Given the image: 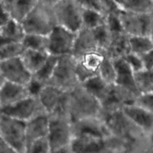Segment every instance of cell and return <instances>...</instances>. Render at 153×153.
I'll return each mask as SVG.
<instances>
[{
	"instance_id": "9a60e30c",
	"label": "cell",
	"mask_w": 153,
	"mask_h": 153,
	"mask_svg": "<svg viewBox=\"0 0 153 153\" xmlns=\"http://www.w3.org/2000/svg\"><path fill=\"white\" fill-rule=\"evenodd\" d=\"M122 111L126 116L146 135L153 129V114L135 103L125 105Z\"/></svg>"
},
{
	"instance_id": "7a4b0ae2",
	"label": "cell",
	"mask_w": 153,
	"mask_h": 153,
	"mask_svg": "<svg viewBox=\"0 0 153 153\" xmlns=\"http://www.w3.org/2000/svg\"><path fill=\"white\" fill-rule=\"evenodd\" d=\"M102 119L105 123L110 136L123 145L134 144L147 137L126 116L122 109Z\"/></svg>"
},
{
	"instance_id": "d6986e66",
	"label": "cell",
	"mask_w": 153,
	"mask_h": 153,
	"mask_svg": "<svg viewBox=\"0 0 153 153\" xmlns=\"http://www.w3.org/2000/svg\"><path fill=\"white\" fill-rule=\"evenodd\" d=\"M48 128L49 115L47 114H40L25 122L27 144L37 139L46 137L48 134Z\"/></svg>"
},
{
	"instance_id": "5b68a950",
	"label": "cell",
	"mask_w": 153,
	"mask_h": 153,
	"mask_svg": "<svg viewBox=\"0 0 153 153\" xmlns=\"http://www.w3.org/2000/svg\"><path fill=\"white\" fill-rule=\"evenodd\" d=\"M80 84L76 74V58L73 55L58 57L52 76L46 85L67 92Z\"/></svg>"
},
{
	"instance_id": "9c48e42d",
	"label": "cell",
	"mask_w": 153,
	"mask_h": 153,
	"mask_svg": "<svg viewBox=\"0 0 153 153\" xmlns=\"http://www.w3.org/2000/svg\"><path fill=\"white\" fill-rule=\"evenodd\" d=\"M76 32L56 25L46 35L47 52L55 57L72 55Z\"/></svg>"
},
{
	"instance_id": "8fae6325",
	"label": "cell",
	"mask_w": 153,
	"mask_h": 153,
	"mask_svg": "<svg viewBox=\"0 0 153 153\" xmlns=\"http://www.w3.org/2000/svg\"><path fill=\"white\" fill-rule=\"evenodd\" d=\"M118 18L121 29L128 36H148L153 13H137L121 10Z\"/></svg>"
},
{
	"instance_id": "5bb4252c",
	"label": "cell",
	"mask_w": 153,
	"mask_h": 153,
	"mask_svg": "<svg viewBox=\"0 0 153 153\" xmlns=\"http://www.w3.org/2000/svg\"><path fill=\"white\" fill-rule=\"evenodd\" d=\"M65 93L52 85H45L36 97L44 113L49 115L62 108Z\"/></svg>"
},
{
	"instance_id": "74e56055",
	"label": "cell",
	"mask_w": 153,
	"mask_h": 153,
	"mask_svg": "<svg viewBox=\"0 0 153 153\" xmlns=\"http://www.w3.org/2000/svg\"><path fill=\"white\" fill-rule=\"evenodd\" d=\"M0 153H19L14 147L0 137Z\"/></svg>"
},
{
	"instance_id": "277c9868",
	"label": "cell",
	"mask_w": 153,
	"mask_h": 153,
	"mask_svg": "<svg viewBox=\"0 0 153 153\" xmlns=\"http://www.w3.org/2000/svg\"><path fill=\"white\" fill-rule=\"evenodd\" d=\"M72 120L62 108L49 114L46 136L51 150L70 146L73 139Z\"/></svg>"
},
{
	"instance_id": "44dd1931",
	"label": "cell",
	"mask_w": 153,
	"mask_h": 153,
	"mask_svg": "<svg viewBox=\"0 0 153 153\" xmlns=\"http://www.w3.org/2000/svg\"><path fill=\"white\" fill-rule=\"evenodd\" d=\"M49 56V55L46 52L25 49L20 58L25 67L33 76L43 67Z\"/></svg>"
},
{
	"instance_id": "d6a6232c",
	"label": "cell",
	"mask_w": 153,
	"mask_h": 153,
	"mask_svg": "<svg viewBox=\"0 0 153 153\" xmlns=\"http://www.w3.org/2000/svg\"><path fill=\"white\" fill-rule=\"evenodd\" d=\"M123 58L126 61L128 65L129 66L130 68L131 69V70L134 73H138V72H140L144 70L143 62H142L141 58H140L139 55L131 53V52H128Z\"/></svg>"
},
{
	"instance_id": "6da1fadb",
	"label": "cell",
	"mask_w": 153,
	"mask_h": 153,
	"mask_svg": "<svg viewBox=\"0 0 153 153\" xmlns=\"http://www.w3.org/2000/svg\"><path fill=\"white\" fill-rule=\"evenodd\" d=\"M63 110L72 122L85 118L100 117L101 104L82 84L65 93Z\"/></svg>"
},
{
	"instance_id": "8d00e7d4",
	"label": "cell",
	"mask_w": 153,
	"mask_h": 153,
	"mask_svg": "<svg viewBox=\"0 0 153 153\" xmlns=\"http://www.w3.org/2000/svg\"><path fill=\"white\" fill-rule=\"evenodd\" d=\"M11 19L8 12L3 5L2 2L0 3V28Z\"/></svg>"
},
{
	"instance_id": "7bdbcfd3",
	"label": "cell",
	"mask_w": 153,
	"mask_h": 153,
	"mask_svg": "<svg viewBox=\"0 0 153 153\" xmlns=\"http://www.w3.org/2000/svg\"><path fill=\"white\" fill-rule=\"evenodd\" d=\"M4 79H3L2 76H1V72H0V87H1V85L4 83Z\"/></svg>"
},
{
	"instance_id": "2e32d148",
	"label": "cell",
	"mask_w": 153,
	"mask_h": 153,
	"mask_svg": "<svg viewBox=\"0 0 153 153\" xmlns=\"http://www.w3.org/2000/svg\"><path fill=\"white\" fill-rule=\"evenodd\" d=\"M100 49L98 39L94 28L82 27L76 32L72 55L76 58L85 52Z\"/></svg>"
},
{
	"instance_id": "8992f818",
	"label": "cell",
	"mask_w": 153,
	"mask_h": 153,
	"mask_svg": "<svg viewBox=\"0 0 153 153\" xmlns=\"http://www.w3.org/2000/svg\"><path fill=\"white\" fill-rule=\"evenodd\" d=\"M25 34L47 35L57 25L52 7L37 3L22 22Z\"/></svg>"
},
{
	"instance_id": "f1b7e54d",
	"label": "cell",
	"mask_w": 153,
	"mask_h": 153,
	"mask_svg": "<svg viewBox=\"0 0 153 153\" xmlns=\"http://www.w3.org/2000/svg\"><path fill=\"white\" fill-rule=\"evenodd\" d=\"M134 78L140 94L153 91V70H143L134 73Z\"/></svg>"
},
{
	"instance_id": "7c38bea8",
	"label": "cell",
	"mask_w": 153,
	"mask_h": 153,
	"mask_svg": "<svg viewBox=\"0 0 153 153\" xmlns=\"http://www.w3.org/2000/svg\"><path fill=\"white\" fill-rule=\"evenodd\" d=\"M43 113H44V111L37 97L32 96H29L8 107L0 108V114L7 115L24 122H27Z\"/></svg>"
},
{
	"instance_id": "d590c367",
	"label": "cell",
	"mask_w": 153,
	"mask_h": 153,
	"mask_svg": "<svg viewBox=\"0 0 153 153\" xmlns=\"http://www.w3.org/2000/svg\"><path fill=\"white\" fill-rule=\"evenodd\" d=\"M144 70H153V49L140 55Z\"/></svg>"
},
{
	"instance_id": "ee69618b",
	"label": "cell",
	"mask_w": 153,
	"mask_h": 153,
	"mask_svg": "<svg viewBox=\"0 0 153 153\" xmlns=\"http://www.w3.org/2000/svg\"><path fill=\"white\" fill-rule=\"evenodd\" d=\"M3 1V0H0V3H1Z\"/></svg>"
},
{
	"instance_id": "83f0119b",
	"label": "cell",
	"mask_w": 153,
	"mask_h": 153,
	"mask_svg": "<svg viewBox=\"0 0 153 153\" xmlns=\"http://www.w3.org/2000/svg\"><path fill=\"white\" fill-rule=\"evenodd\" d=\"M106 22V16L99 11L91 10H83L82 27L96 28Z\"/></svg>"
},
{
	"instance_id": "ac0fdd59",
	"label": "cell",
	"mask_w": 153,
	"mask_h": 153,
	"mask_svg": "<svg viewBox=\"0 0 153 153\" xmlns=\"http://www.w3.org/2000/svg\"><path fill=\"white\" fill-rule=\"evenodd\" d=\"M128 38L129 36L123 31H111L108 43L105 49L106 56L112 60H116L125 56L129 52Z\"/></svg>"
},
{
	"instance_id": "30bf717a",
	"label": "cell",
	"mask_w": 153,
	"mask_h": 153,
	"mask_svg": "<svg viewBox=\"0 0 153 153\" xmlns=\"http://www.w3.org/2000/svg\"><path fill=\"white\" fill-rule=\"evenodd\" d=\"M104 51L94 50L76 58V74L81 84L99 75L100 67L105 58Z\"/></svg>"
},
{
	"instance_id": "603a6c76",
	"label": "cell",
	"mask_w": 153,
	"mask_h": 153,
	"mask_svg": "<svg viewBox=\"0 0 153 153\" xmlns=\"http://www.w3.org/2000/svg\"><path fill=\"white\" fill-rule=\"evenodd\" d=\"M120 10L137 13H153V0H115Z\"/></svg>"
},
{
	"instance_id": "b9f144b4",
	"label": "cell",
	"mask_w": 153,
	"mask_h": 153,
	"mask_svg": "<svg viewBox=\"0 0 153 153\" xmlns=\"http://www.w3.org/2000/svg\"><path fill=\"white\" fill-rule=\"evenodd\" d=\"M147 140H148V142H149V145H150V146L153 149V129L147 135Z\"/></svg>"
},
{
	"instance_id": "ffe728a7",
	"label": "cell",
	"mask_w": 153,
	"mask_h": 153,
	"mask_svg": "<svg viewBox=\"0 0 153 153\" xmlns=\"http://www.w3.org/2000/svg\"><path fill=\"white\" fill-rule=\"evenodd\" d=\"M2 4L10 18L22 22L27 15L37 5V0H3Z\"/></svg>"
},
{
	"instance_id": "f35d334b",
	"label": "cell",
	"mask_w": 153,
	"mask_h": 153,
	"mask_svg": "<svg viewBox=\"0 0 153 153\" xmlns=\"http://www.w3.org/2000/svg\"><path fill=\"white\" fill-rule=\"evenodd\" d=\"M58 0H37V3L43 5L47 6V7H52Z\"/></svg>"
},
{
	"instance_id": "4fadbf2b",
	"label": "cell",
	"mask_w": 153,
	"mask_h": 153,
	"mask_svg": "<svg viewBox=\"0 0 153 153\" xmlns=\"http://www.w3.org/2000/svg\"><path fill=\"white\" fill-rule=\"evenodd\" d=\"M0 72L6 82L25 87L32 79V75L25 67L20 57L0 61Z\"/></svg>"
},
{
	"instance_id": "f546056e",
	"label": "cell",
	"mask_w": 153,
	"mask_h": 153,
	"mask_svg": "<svg viewBox=\"0 0 153 153\" xmlns=\"http://www.w3.org/2000/svg\"><path fill=\"white\" fill-rule=\"evenodd\" d=\"M99 76L108 85H114L116 82L117 73L113 60L105 56L100 67Z\"/></svg>"
},
{
	"instance_id": "60d3db41",
	"label": "cell",
	"mask_w": 153,
	"mask_h": 153,
	"mask_svg": "<svg viewBox=\"0 0 153 153\" xmlns=\"http://www.w3.org/2000/svg\"><path fill=\"white\" fill-rule=\"evenodd\" d=\"M148 37H149L150 40L152 41V45H153V18L152 22H151L150 27H149V33H148Z\"/></svg>"
},
{
	"instance_id": "ba28073f",
	"label": "cell",
	"mask_w": 153,
	"mask_h": 153,
	"mask_svg": "<svg viewBox=\"0 0 153 153\" xmlns=\"http://www.w3.org/2000/svg\"><path fill=\"white\" fill-rule=\"evenodd\" d=\"M0 137L19 153L26 149L25 122L0 114Z\"/></svg>"
},
{
	"instance_id": "1f68e13d",
	"label": "cell",
	"mask_w": 153,
	"mask_h": 153,
	"mask_svg": "<svg viewBox=\"0 0 153 153\" xmlns=\"http://www.w3.org/2000/svg\"><path fill=\"white\" fill-rule=\"evenodd\" d=\"M134 103L153 114V91L140 94Z\"/></svg>"
},
{
	"instance_id": "3957f363",
	"label": "cell",
	"mask_w": 153,
	"mask_h": 153,
	"mask_svg": "<svg viewBox=\"0 0 153 153\" xmlns=\"http://www.w3.org/2000/svg\"><path fill=\"white\" fill-rule=\"evenodd\" d=\"M122 146L111 136L82 132L73 134L70 149L72 153H113Z\"/></svg>"
},
{
	"instance_id": "cb8c5ba5",
	"label": "cell",
	"mask_w": 153,
	"mask_h": 153,
	"mask_svg": "<svg viewBox=\"0 0 153 153\" xmlns=\"http://www.w3.org/2000/svg\"><path fill=\"white\" fill-rule=\"evenodd\" d=\"M25 34L22 24L12 19L0 28V37L6 41L21 42Z\"/></svg>"
},
{
	"instance_id": "7402d4cb",
	"label": "cell",
	"mask_w": 153,
	"mask_h": 153,
	"mask_svg": "<svg viewBox=\"0 0 153 153\" xmlns=\"http://www.w3.org/2000/svg\"><path fill=\"white\" fill-rule=\"evenodd\" d=\"M82 85L96 97L101 104L109 97L112 85L106 83L99 75L88 79Z\"/></svg>"
},
{
	"instance_id": "ab89813d",
	"label": "cell",
	"mask_w": 153,
	"mask_h": 153,
	"mask_svg": "<svg viewBox=\"0 0 153 153\" xmlns=\"http://www.w3.org/2000/svg\"><path fill=\"white\" fill-rule=\"evenodd\" d=\"M49 153H72V152L71 151H70V146H68V147L61 148V149L51 150Z\"/></svg>"
},
{
	"instance_id": "d4e9b609",
	"label": "cell",
	"mask_w": 153,
	"mask_h": 153,
	"mask_svg": "<svg viewBox=\"0 0 153 153\" xmlns=\"http://www.w3.org/2000/svg\"><path fill=\"white\" fill-rule=\"evenodd\" d=\"M129 52L140 55L153 49L152 41L147 35L131 36L128 38Z\"/></svg>"
},
{
	"instance_id": "52a82bcc",
	"label": "cell",
	"mask_w": 153,
	"mask_h": 153,
	"mask_svg": "<svg viewBox=\"0 0 153 153\" xmlns=\"http://www.w3.org/2000/svg\"><path fill=\"white\" fill-rule=\"evenodd\" d=\"M52 10L57 25L74 32L82 28L84 9L76 0H58Z\"/></svg>"
},
{
	"instance_id": "4316f807",
	"label": "cell",
	"mask_w": 153,
	"mask_h": 153,
	"mask_svg": "<svg viewBox=\"0 0 153 153\" xmlns=\"http://www.w3.org/2000/svg\"><path fill=\"white\" fill-rule=\"evenodd\" d=\"M58 58V57L49 55L43 67L32 76L33 80L41 85H46L52 76Z\"/></svg>"
},
{
	"instance_id": "e575fe53",
	"label": "cell",
	"mask_w": 153,
	"mask_h": 153,
	"mask_svg": "<svg viewBox=\"0 0 153 153\" xmlns=\"http://www.w3.org/2000/svg\"><path fill=\"white\" fill-rule=\"evenodd\" d=\"M76 1L82 6L83 9L96 10L104 14L100 0H76Z\"/></svg>"
},
{
	"instance_id": "836d02e7",
	"label": "cell",
	"mask_w": 153,
	"mask_h": 153,
	"mask_svg": "<svg viewBox=\"0 0 153 153\" xmlns=\"http://www.w3.org/2000/svg\"><path fill=\"white\" fill-rule=\"evenodd\" d=\"M104 14L106 16L109 15H118L121 11L115 0H100Z\"/></svg>"
},
{
	"instance_id": "e0dca14e",
	"label": "cell",
	"mask_w": 153,
	"mask_h": 153,
	"mask_svg": "<svg viewBox=\"0 0 153 153\" xmlns=\"http://www.w3.org/2000/svg\"><path fill=\"white\" fill-rule=\"evenodd\" d=\"M29 96L27 87L4 81L0 87V108L12 105Z\"/></svg>"
},
{
	"instance_id": "484cf974",
	"label": "cell",
	"mask_w": 153,
	"mask_h": 153,
	"mask_svg": "<svg viewBox=\"0 0 153 153\" xmlns=\"http://www.w3.org/2000/svg\"><path fill=\"white\" fill-rule=\"evenodd\" d=\"M21 43L25 49H32L48 53L46 35L25 34Z\"/></svg>"
},
{
	"instance_id": "4dcf8cb0",
	"label": "cell",
	"mask_w": 153,
	"mask_h": 153,
	"mask_svg": "<svg viewBox=\"0 0 153 153\" xmlns=\"http://www.w3.org/2000/svg\"><path fill=\"white\" fill-rule=\"evenodd\" d=\"M50 151L47 138L43 137L28 143L25 153H49Z\"/></svg>"
}]
</instances>
